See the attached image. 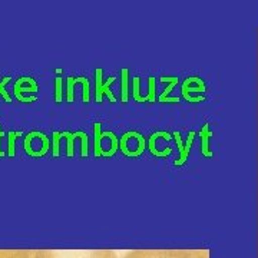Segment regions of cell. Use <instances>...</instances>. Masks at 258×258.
<instances>
[{
	"mask_svg": "<svg viewBox=\"0 0 258 258\" xmlns=\"http://www.w3.org/2000/svg\"><path fill=\"white\" fill-rule=\"evenodd\" d=\"M0 258H33L29 251H0Z\"/></svg>",
	"mask_w": 258,
	"mask_h": 258,
	"instance_id": "3957f363",
	"label": "cell"
},
{
	"mask_svg": "<svg viewBox=\"0 0 258 258\" xmlns=\"http://www.w3.org/2000/svg\"><path fill=\"white\" fill-rule=\"evenodd\" d=\"M122 258H210L207 249H135Z\"/></svg>",
	"mask_w": 258,
	"mask_h": 258,
	"instance_id": "6da1fadb",
	"label": "cell"
},
{
	"mask_svg": "<svg viewBox=\"0 0 258 258\" xmlns=\"http://www.w3.org/2000/svg\"><path fill=\"white\" fill-rule=\"evenodd\" d=\"M16 132H10L9 134V157H13L15 154V138H16Z\"/></svg>",
	"mask_w": 258,
	"mask_h": 258,
	"instance_id": "277c9868",
	"label": "cell"
},
{
	"mask_svg": "<svg viewBox=\"0 0 258 258\" xmlns=\"http://www.w3.org/2000/svg\"><path fill=\"white\" fill-rule=\"evenodd\" d=\"M2 135H3V134L0 132V138H2ZM3 155H5V152H2V151H0V157H3Z\"/></svg>",
	"mask_w": 258,
	"mask_h": 258,
	"instance_id": "5b68a950",
	"label": "cell"
},
{
	"mask_svg": "<svg viewBox=\"0 0 258 258\" xmlns=\"http://www.w3.org/2000/svg\"><path fill=\"white\" fill-rule=\"evenodd\" d=\"M33 258H118L111 249H75V251H35Z\"/></svg>",
	"mask_w": 258,
	"mask_h": 258,
	"instance_id": "7a4b0ae2",
	"label": "cell"
}]
</instances>
